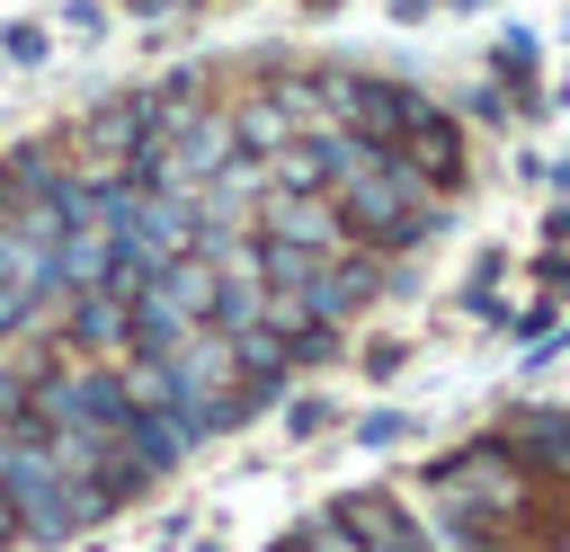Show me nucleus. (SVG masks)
I'll return each mask as SVG.
<instances>
[{"label":"nucleus","instance_id":"nucleus-7","mask_svg":"<svg viewBox=\"0 0 570 552\" xmlns=\"http://www.w3.org/2000/svg\"><path fill=\"white\" fill-rule=\"evenodd\" d=\"M71 338H80V347L125 338V285H89V294H71Z\"/></svg>","mask_w":570,"mask_h":552},{"label":"nucleus","instance_id":"nucleus-4","mask_svg":"<svg viewBox=\"0 0 570 552\" xmlns=\"http://www.w3.org/2000/svg\"><path fill=\"white\" fill-rule=\"evenodd\" d=\"M445 490H454V507H472V516H525V499H534L517 445H472V454H454V463H445Z\"/></svg>","mask_w":570,"mask_h":552},{"label":"nucleus","instance_id":"nucleus-2","mask_svg":"<svg viewBox=\"0 0 570 552\" xmlns=\"http://www.w3.org/2000/svg\"><path fill=\"white\" fill-rule=\"evenodd\" d=\"M214 294H223V276H214V258H169V267H142V285L125 294V338H134V356H169L178 338H196V329H214Z\"/></svg>","mask_w":570,"mask_h":552},{"label":"nucleus","instance_id":"nucleus-12","mask_svg":"<svg viewBox=\"0 0 570 552\" xmlns=\"http://www.w3.org/2000/svg\"><path fill=\"white\" fill-rule=\"evenodd\" d=\"M0 534H18V525H9V507H0Z\"/></svg>","mask_w":570,"mask_h":552},{"label":"nucleus","instance_id":"nucleus-10","mask_svg":"<svg viewBox=\"0 0 570 552\" xmlns=\"http://www.w3.org/2000/svg\"><path fill=\"white\" fill-rule=\"evenodd\" d=\"M134 9H178V0H134Z\"/></svg>","mask_w":570,"mask_h":552},{"label":"nucleus","instance_id":"nucleus-6","mask_svg":"<svg viewBox=\"0 0 570 552\" xmlns=\"http://www.w3.org/2000/svg\"><path fill=\"white\" fill-rule=\"evenodd\" d=\"M330 525H338L356 552H428V534H419L392 499H365V490H356V499H338V516H330Z\"/></svg>","mask_w":570,"mask_h":552},{"label":"nucleus","instance_id":"nucleus-3","mask_svg":"<svg viewBox=\"0 0 570 552\" xmlns=\"http://www.w3.org/2000/svg\"><path fill=\"white\" fill-rule=\"evenodd\" d=\"M0 507H9V525H18V534H36V543H62V534H80V525H89L80 490L53 472V454H45V436H36L27 418H9V427H0Z\"/></svg>","mask_w":570,"mask_h":552},{"label":"nucleus","instance_id":"nucleus-1","mask_svg":"<svg viewBox=\"0 0 570 552\" xmlns=\"http://www.w3.org/2000/svg\"><path fill=\"white\" fill-rule=\"evenodd\" d=\"M330 205H338V223H347L356 240H374V249H419V240L436 231V196H428V187L401 169V151H383V142H356V160L338 169Z\"/></svg>","mask_w":570,"mask_h":552},{"label":"nucleus","instance_id":"nucleus-11","mask_svg":"<svg viewBox=\"0 0 570 552\" xmlns=\"http://www.w3.org/2000/svg\"><path fill=\"white\" fill-rule=\"evenodd\" d=\"M9 214H18V205H9V196H0V223H9Z\"/></svg>","mask_w":570,"mask_h":552},{"label":"nucleus","instance_id":"nucleus-9","mask_svg":"<svg viewBox=\"0 0 570 552\" xmlns=\"http://www.w3.org/2000/svg\"><path fill=\"white\" fill-rule=\"evenodd\" d=\"M27 392H36V383H27L18 365H0V427H9V418H27Z\"/></svg>","mask_w":570,"mask_h":552},{"label":"nucleus","instance_id":"nucleus-5","mask_svg":"<svg viewBox=\"0 0 570 552\" xmlns=\"http://www.w3.org/2000/svg\"><path fill=\"white\" fill-rule=\"evenodd\" d=\"M258 240H285V249H312V258H347V223L330 196H285L267 187L258 196Z\"/></svg>","mask_w":570,"mask_h":552},{"label":"nucleus","instance_id":"nucleus-8","mask_svg":"<svg viewBox=\"0 0 570 552\" xmlns=\"http://www.w3.org/2000/svg\"><path fill=\"white\" fill-rule=\"evenodd\" d=\"M517 463H552V472H570V418H561V410H534V418L517 427Z\"/></svg>","mask_w":570,"mask_h":552}]
</instances>
